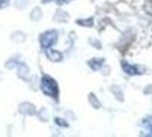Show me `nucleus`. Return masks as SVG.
I'll list each match as a JSON object with an SVG mask.
<instances>
[{"instance_id": "1", "label": "nucleus", "mask_w": 152, "mask_h": 137, "mask_svg": "<svg viewBox=\"0 0 152 137\" xmlns=\"http://www.w3.org/2000/svg\"><path fill=\"white\" fill-rule=\"evenodd\" d=\"M41 90H42V92H44L47 97L57 100L59 87H57V83H56V80H54L53 77H50V75H47V74L42 75V78H41Z\"/></svg>"}, {"instance_id": "2", "label": "nucleus", "mask_w": 152, "mask_h": 137, "mask_svg": "<svg viewBox=\"0 0 152 137\" xmlns=\"http://www.w3.org/2000/svg\"><path fill=\"white\" fill-rule=\"evenodd\" d=\"M56 41H57V32L56 30H47V32H44V33L39 36L41 47L44 48V50L53 47V45L56 44Z\"/></svg>"}, {"instance_id": "3", "label": "nucleus", "mask_w": 152, "mask_h": 137, "mask_svg": "<svg viewBox=\"0 0 152 137\" xmlns=\"http://www.w3.org/2000/svg\"><path fill=\"white\" fill-rule=\"evenodd\" d=\"M122 70L128 74V75H136V74H142L140 71V68L139 66H136V65H131V63H128V62H122Z\"/></svg>"}, {"instance_id": "4", "label": "nucleus", "mask_w": 152, "mask_h": 137, "mask_svg": "<svg viewBox=\"0 0 152 137\" xmlns=\"http://www.w3.org/2000/svg\"><path fill=\"white\" fill-rule=\"evenodd\" d=\"M45 54H47V57L50 60H54V62H60L62 57H63V54L60 51H56V50H51V48H47L45 50Z\"/></svg>"}, {"instance_id": "5", "label": "nucleus", "mask_w": 152, "mask_h": 137, "mask_svg": "<svg viewBox=\"0 0 152 137\" xmlns=\"http://www.w3.org/2000/svg\"><path fill=\"white\" fill-rule=\"evenodd\" d=\"M20 111L21 113H24V115H35V107L32 105V104H27V103H24V104H21L20 105Z\"/></svg>"}, {"instance_id": "6", "label": "nucleus", "mask_w": 152, "mask_h": 137, "mask_svg": "<svg viewBox=\"0 0 152 137\" xmlns=\"http://www.w3.org/2000/svg\"><path fill=\"white\" fill-rule=\"evenodd\" d=\"M102 63H104V59H92V60H89V66L92 68L94 71H98L99 68L102 66Z\"/></svg>"}, {"instance_id": "7", "label": "nucleus", "mask_w": 152, "mask_h": 137, "mask_svg": "<svg viewBox=\"0 0 152 137\" xmlns=\"http://www.w3.org/2000/svg\"><path fill=\"white\" fill-rule=\"evenodd\" d=\"M92 23H94V20L92 18H89V20H78V24H81V26H92Z\"/></svg>"}, {"instance_id": "8", "label": "nucleus", "mask_w": 152, "mask_h": 137, "mask_svg": "<svg viewBox=\"0 0 152 137\" xmlns=\"http://www.w3.org/2000/svg\"><path fill=\"white\" fill-rule=\"evenodd\" d=\"M143 125H145V127H146L151 133H152V116H151V118H148V119L143 122Z\"/></svg>"}, {"instance_id": "9", "label": "nucleus", "mask_w": 152, "mask_h": 137, "mask_svg": "<svg viewBox=\"0 0 152 137\" xmlns=\"http://www.w3.org/2000/svg\"><path fill=\"white\" fill-rule=\"evenodd\" d=\"M89 100H91V103H92V104H94L96 108L99 107V103L96 101V98H95V95H94V94H91V95H89Z\"/></svg>"}, {"instance_id": "10", "label": "nucleus", "mask_w": 152, "mask_h": 137, "mask_svg": "<svg viewBox=\"0 0 152 137\" xmlns=\"http://www.w3.org/2000/svg\"><path fill=\"white\" fill-rule=\"evenodd\" d=\"M56 124H57V125H60V127H68V124L65 122L63 119H60V118H57V119H56Z\"/></svg>"}, {"instance_id": "11", "label": "nucleus", "mask_w": 152, "mask_h": 137, "mask_svg": "<svg viewBox=\"0 0 152 137\" xmlns=\"http://www.w3.org/2000/svg\"><path fill=\"white\" fill-rule=\"evenodd\" d=\"M32 18H33V20L39 18V9H35V11H33V14H32Z\"/></svg>"}, {"instance_id": "12", "label": "nucleus", "mask_w": 152, "mask_h": 137, "mask_svg": "<svg viewBox=\"0 0 152 137\" xmlns=\"http://www.w3.org/2000/svg\"><path fill=\"white\" fill-rule=\"evenodd\" d=\"M69 2H72V0H57V3H59V5H63V3H69Z\"/></svg>"}, {"instance_id": "13", "label": "nucleus", "mask_w": 152, "mask_h": 137, "mask_svg": "<svg viewBox=\"0 0 152 137\" xmlns=\"http://www.w3.org/2000/svg\"><path fill=\"white\" fill-rule=\"evenodd\" d=\"M6 3H8V0H0V8H3Z\"/></svg>"}, {"instance_id": "14", "label": "nucleus", "mask_w": 152, "mask_h": 137, "mask_svg": "<svg viewBox=\"0 0 152 137\" xmlns=\"http://www.w3.org/2000/svg\"><path fill=\"white\" fill-rule=\"evenodd\" d=\"M45 2H50V0H45Z\"/></svg>"}]
</instances>
